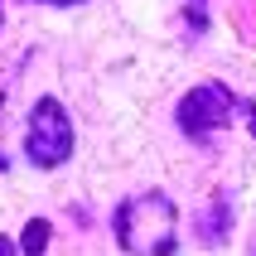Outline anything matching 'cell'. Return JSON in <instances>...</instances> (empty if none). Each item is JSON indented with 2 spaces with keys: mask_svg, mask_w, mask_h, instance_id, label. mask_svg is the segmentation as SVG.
Returning a JSON list of instances; mask_svg holds the SVG:
<instances>
[{
  "mask_svg": "<svg viewBox=\"0 0 256 256\" xmlns=\"http://www.w3.org/2000/svg\"><path fill=\"white\" fill-rule=\"evenodd\" d=\"M237 112H242V97H237L228 82H198V87H188L184 97H179L174 121H179V130H184L188 140L208 145L222 126L237 121Z\"/></svg>",
  "mask_w": 256,
  "mask_h": 256,
  "instance_id": "cell-2",
  "label": "cell"
},
{
  "mask_svg": "<svg viewBox=\"0 0 256 256\" xmlns=\"http://www.w3.org/2000/svg\"><path fill=\"white\" fill-rule=\"evenodd\" d=\"M242 121H246V130L256 136V102L252 97H242Z\"/></svg>",
  "mask_w": 256,
  "mask_h": 256,
  "instance_id": "cell-6",
  "label": "cell"
},
{
  "mask_svg": "<svg viewBox=\"0 0 256 256\" xmlns=\"http://www.w3.org/2000/svg\"><path fill=\"white\" fill-rule=\"evenodd\" d=\"M48 222H44V218H29L24 222V237H20V252L24 256H44V246H48Z\"/></svg>",
  "mask_w": 256,
  "mask_h": 256,
  "instance_id": "cell-5",
  "label": "cell"
},
{
  "mask_svg": "<svg viewBox=\"0 0 256 256\" xmlns=\"http://www.w3.org/2000/svg\"><path fill=\"white\" fill-rule=\"evenodd\" d=\"M29 5H87V0H29Z\"/></svg>",
  "mask_w": 256,
  "mask_h": 256,
  "instance_id": "cell-7",
  "label": "cell"
},
{
  "mask_svg": "<svg viewBox=\"0 0 256 256\" xmlns=\"http://www.w3.org/2000/svg\"><path fill=\"white\" fill-rule=\"evenodd\" d=\"M5 170H10V155H0V174H5Z\"/></svg>",
  "mask_w": 256,
  "mask_h": 256,
  "instance_id": "cell-9",
  "label": "cell"
},
{
  "mask_svg": "<svg viewBox=\"0 0 256 256\" xmlns=\"http://www.w3.org/2000/svg\"><path fill=\"white\" fill-rule=\"evenodd\" d=\"M0 256H14V242H10V237H0Z\"/></svg>",
  "mask_w": 256,
  "mask_h": 256,
  "instance_id": "cell-8",
  "label": "cell"
},
{
  "mask_svg": "<svg viewBox=\"0 0 256 256\" xmlns=\"http://www.w3.org/2000/svg\"><path fill=\"white\" fill-rule=\"evenodd\" d=\"M112 232H116V246L126 256H170L179 246V208L160 188L130 194L126 203H116Z\"/></svg>",
  "mask_w": 256,
  "mask_h": 256,
  "instance_id": "cell-1",
  "label": "cell"
},
{
  "mask_svg": "<svg viewBox=\"0 0 256 256\" xmlns=\"http://www.w3.org/2000/svg\"><path fill=\"white\" fill-rule=\"evenodd\" d=\"M228 228H232V203H228V194H218L208 218H198V237L203 242H228Z\"/></svg>",
  "mask_w": 256,
  "mask_h": 256,
  "instance_id": "cell-4",
  "label": "cell"
},
{
  "mask_svg": "<svg viewBox=\"0 0 256 256\" xmlns=\"http://www.w3.org/2000/svg\"><path fill=\"white\" fill-rule=\"evenodd\" d=\"M198 5H203V0H198Z\"/></svg>",
  "mask_w": 256,
  "mask_h": 256,
  "instance_id": "cell-11",
  "label": "cell"
},
{
  "mask_svg": "<svg viewBox=\"0 0 256 256\" xmlns=\"http://www.w3.org/2000/svg\"><path fill=\"white\" fill-rule=\"evenodd\" d=\"M24 155L34 170H58L72 155V116L58 97H39L24 121Z\"/></svg>",
  "mask_w": 256,
  "mask_h": 256,
  "instance_id": "cell-3",
  "label": "cell"
},
{
  "mask_svg": "<svg viewBox=\"0 0 256 256\" xmlns=\"http://www.w3.org/2000/svg\"><path fill=\"white\" fill-rule=\"evenodd\" d=\"M0 29H5V5H0Z\"/></svg>",
  "mask_w": 256,
  "mask_h": 256,
  "instance_id": "cell-10",
  "label": "cell"
}]
</instances>
